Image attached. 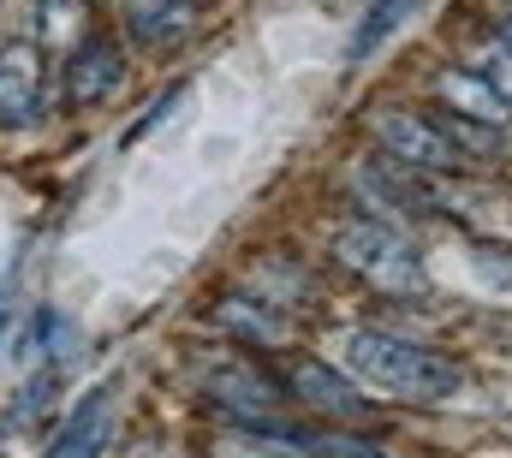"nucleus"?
Returning a JSON list of instances; mask_svg holds the SVG:
<instances>
[{
  "instance_id": "obj_16",
  "label": "nucleus",
  "mask_w": 512,
  "mask_h": 458,
  "mask_svg": "<svg viewBox=\"0 0 512 458\" xmlns=\"http://www.w3.org/2000/svg\"><path fill=\"white\" fill-rule=\"evenodd\" d=\"M489 78H495V90L512 102V42H507V48H495V60H489Z\"/></svg>"
},
{
  "instance_id": "obj_10",
  "label": "nucleus",
  "mask_w": 512,
  "mask_h": 458,
  "mask_svg": "<svg viewBox=\"0 0 512 458\" xmlns=\"http://www.w3.org/2000/svg\"><path fill=\"white\" fill-rule=\"evenodd\" d=\"M191 18H197L191 0H137V6H131V30H137V42H173V36L191 30Z\"/></svg>"
},
{
  "instance_id": "obj_15",
  "label": "nucleus",
  "mask_w": 512,
  "mask_h": 458,
  "mask_svg": "<svg viewBox=\"0 0 512 458\" xmlns=\"http://www.w3.org/2000/svg\"><path fill=\"white\" fill-rule=\"evenodd\" d=\"M221 458H304V453H292L286 441H227Z\"/></svg>"
},
{
  "instance_id": "obj_12",
  "label": "nucleus",
  "mask_w": 512,
  "mask_h": 458,
  "mask_svg": "<svg viewBox=\"0 0 512 458\" xmlns=\"http://www.w3.org/2000/svg\"><path fill=\"white\" fill-rule=\"evenodd\" d=\"M268 441H286L304 458H387L376 441H352V435H310V429H268Z\"/></svg>"
},
{
  "instance_id": "obj_6",
  "label": "nucleus",
  "mask_w": 512,
  "mask_h": 458,
  "mask_svg": "<svg viewBox=\"0 0 512 458\" xmlns=\"http://www.w3.org/2000/svg\"><path fill=\"white\" fill-rule=\"evenodd\" d=\"M286 387H292L310 411H328V417H364V411H370V399H364L346 375H334L328 363H316V357H292V363H286Z\"/></svg>"
},
{
  "instance_id": "obj_5",
  "label": "nucleus",
  "mask_w": 512,
  "mask_h": 458,
  "mask_svg": "<svg viewBox=\"0 0 512 458\" xmlns=\"http://www.w3.org/2000/svg\"><path fill=\"white\" fill-rule=\"evenodd\" d=\"M42 42H6L0 48V125L24 131L42 119Z\"/></svg>"
},
{
  "instance_id": "obj_13",
  "label": "nucleus",
  "mask_w": 512,
  "mask_h": 458,
  "mask_svg": "<svg viewBox=\"0 0 512 458\" xmlns=\"http://www.w3.org/2000/svg\"><path fill=\"white\" fill-rule=\"evenodd\" d=\"M215 316H221L227 328L251 334V340H274V334H286V322H280V316H262V310H256L251 298H233V304H221Z\"/></svg>"
},
{
  "instance_id": "obj_3",
  "label": "nucleus",
  "mask_w": 512,
  "mask_h": 458,
  "mask_svg": "<svg viewBox=\"0 0 512 458\" xmlns=\"http://www.w3.org/2000/svg\"><path fill=\"white\" fill-rule=\"evenodd\" d=\"M370 131H376L387 161L411 167V173H453L465 161L459 143L447 137V125H435V119H423V114H405V108H382V114L370 119Z\"/></svg>"
},
{
  "instance_id": "obj_9",
  "label": "nucleus",
  "mask_w": 512,
  "mask_h": 458,
  "mask_svg": "<svg viewBox=\"0 0 512 458\" xmlns=\"http://www.w3.org/2000/svg\"><path fill=\"white\" fill-rule=\"evenodd\" d=\"M209 393H215L221 405H233L245 423H262V417L274 411V399H280V393H274L262 375H251L245 363H233V369H215V375H209Z\"/></svg>"
},
{
  "instance_id": "obj_7",
  "label": "nucleus",
  "mask_w": 512,
  "mask_h": 458,
  "mask_svg": "<svg viewBox=\"0 0 512 458\" xmlns=\"http://www.w3.org/2000/svg\"><path fill=\"white\" fill-rule=\"evenodd\" d=\"M435 96H441L459 119H477V125H495V131L512 119V102L495 90L489 72H465V66H453V72L435 78Z\"/></svg>"
},
{
  "instance_id": "obj_4",
  "label": "nucleus",
  "mask_w": 512,
  "mask_h": 458,
  "mask_svg": "<svg viewBox=\"0 0 512 458\" xmlns=\"http://www.w3.org/2000/svg\"><path fill=\"white\" fill-rule=\"evenodd\" d=\"M126 78V48L114 30H84L72 42V60H66V102L72 108H96L120 90Z\"/></svg>"
},
{
  "instance_id": "obj_1",
  "label": "nucleus",
  "mask_w": 512,
  "mask_h": 458,
  "mask_svg": "<svg viewBox=\"0 0 512 458\" xmlns=\"http://www.w3.org/2000/svg\"><path fill=\"white\" fill-rule=\"evenodd\" d=\"M340 357H346V369H352L364 387H382L393 399H447V393L465 387L459 363L435 357L429 345L382 334V328H352V334L340 340Z\"/></svg>"
},
{
  "instance_id": "obj_2",
  "label": "nucleus",
  "mask_w": 512,
  "mask_h": 458,
  "mask_svg": "<svg viewBox=\"0 0 512 458\" xmlns=\"http://www.w3.org/2000/svg\"><path fill=\"white\" fill-rule=\"evenodd\" d=\"M334 262L352 268L364 286H376L387 298H423L429 292V268L423 256L382 221H352L334 232Z\"/></svg>"
},
{
  "instance_id": "obj_14",
  "label": "nucleus",
  "mask_w": 512,
  "mask_h": 458,
  "mask_svg": "<svg viewBox=\"0 0 512 458\" xmlns=\"http://www.w3.org/2000/svg\"><path fill=\"white\" fill-rule=\"evenodd\" d=\"M179 102H185V84H167V90L155 96V108H149V114H143V119H137V125H131V131H126V143H137V137H149V131H155L161 119L173 114Z\"/></svg>"
},
{
  "instance_id": "obj_11",
  "label": "nucleus",
  "mask_w": 512,
  "mask_h": 458,
  "mask_svg": "<svg viewBox=\"0 0 512 458\" xmlns=\"http://www.w3.org/2000/svg\"><path fill=\"white\" fill-rule=\"evenodd\" d=\"M417 6H423V0H376V6L358 18V30H352V60H370L387 36H393V30L417 12Z\"/></svg>"
},
{
  "instance_id": "obj_8",
  "label": "nucleus",
  "mask_w": 512,
  "mask_h": 458,
  "mask_svg": "<svg viewBox=\"0 0 512 458\" xmlns=\"http://www.w3.org/2000/svg\"><path fill=\"white\" fill-rule=\"evenodd\" d=\"M108 435H114V399H108V393H90V399L66 417V429L48 441L42 458H102Z\"/></svg>"
}]
</instances>
